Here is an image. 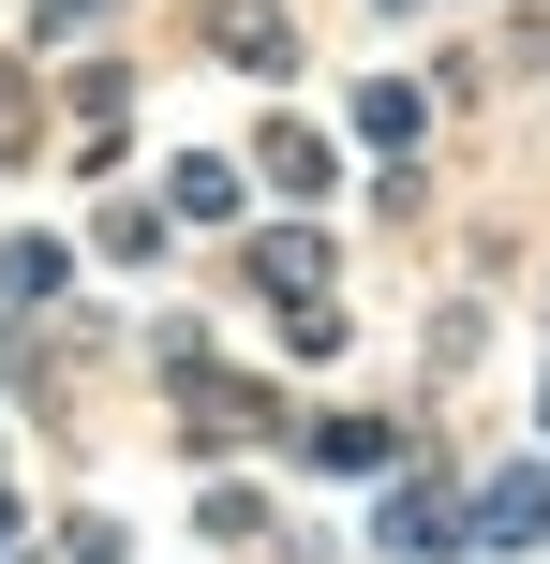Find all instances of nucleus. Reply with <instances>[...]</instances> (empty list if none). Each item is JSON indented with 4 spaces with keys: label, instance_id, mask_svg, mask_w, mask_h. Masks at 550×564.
<instances>
[{
    "label": "nucleus",
    "instance_id": "nucleus-1",
    "mask_svg": "<svg viewBox=\"0 0 550 564\" xmlns=\"http://www.w3.org/2000/svg\"><path fill=\"white\" fill-rule=\"evenodd\" d=\"M373 550H387V564H446V550H462V506H446L432 476H402V490H387V520H373Z\"/></svg>",
    "mask_w": 550,
    "mask_h": 564
},
{
    "label": "nucleus",
    "instance_id": "nucleus-6",
    "mask_svg": "<svg viewBox=\"0 0 550 564\" xmlns=\"http://www.w3.org/2000/svg\"><path fill=\"white\" fill-rule=\"evenodd\" d=\"M254 282H268V297H283V312H298V297H313V282H327V253H313V238H254Z\"/></svg>",
    "mask_w": 550,
    "mask_h": 564
},
{
    "label": "nucleus",
    "instance_id": "nucleus-8",
    "mask_svg": "<svg viewBox=\"0 0 550 564\" xmlns=\"http://www.w3.org/2000/svg\"><path fill=\"white\" fill-rule=\"evenodd\" d=\"M313 460H327V476H373V460H387V416H327Z\"/></svg>",
    "mask_w": 550,
    "mask_h": 564
},
{
    "label": "nucleus",
    "instance_id": "nucleus-7",
    "mask_svg": "<svg viewBox=\"0 0 550 564\" xmlns=\"http://www.w3.org/2000/svg\"><path fill=\"white\" fill-rule=\"evenodd\" d=\"M60 282H75V268H60L45 238H0V297H15V312H30V297H60Z\"/></svg>",
    "mask_w": 550,
    "mask_h": 564
},
{
    "label": "nucleus",
    "instance_id": "nucleus-11",
    "mask_svg": "<svg viewBox=\"0 0 550 564\" xmlns=\"http://www.w3.org/2000/svg\"><path fill=\"white\" fill-rule=\"evenodd\" d=\"M45 15H89V0H45Z\"/></svg>",
    "mask_w": 550,
    "mask_h": 564
},
{
    "label": "nucleus",
    "instance_id": "nucleus-3",
    "mask_svg": "<svg viewBox=\"0 0 550 564\" xmlns=\"http://www.w3.org/2000/svg\"><path fill=\"white\" fill-rule=\"evenodd\" d=\"M254 164H268V194H327V164H343V149H327L313 119H268V149H254Z\"/></svg>",
    "mask_w": 550,
    "mask_h": 564
},
{
    "label": "nucleus",
    "instance_id": "nucleus-2",
    "mask_svg": "<svg viewBox=\"0 0 550 564\" xmlns=\"http://www.w3.org/2000/svg\"><path fill=\"white\" fill-rule=\"evenodd\" d=\"M462 535H492V550H536V535H550V476H536V460H521V476H492Z\"/></svg>",
    "mask_w": 550,
    "mask_h": 564
},
{
    "label": "nucleus",
    "instance_id": "nucleus-5",
    "mask_svg": "<svg viewBox=\"0 0 550 564\" xmlns=\"http://www.w3.org/2000/svg\"><path fill=\"white\" fill-rule=\"evenodd\" d=\"M357 134H373V149H417V134H432V105H417L402 75H373V89H357Z\"/></svg>",
    "mask_w": 550,
    "mask_h": 564
},
{
    "label": "nucleus",
    "instance_id": "nucleus-4",
    "mask_svg": "<svg viewBox=\"0 0 550 564\" xmlns=\"http://www.w3.org/2000/svg\"><path fill=\"white\" fill-rule=\"evenodd\" d=\"M224 59H238V75H283V15H268V0H224Z\"/></svg>",
    "mask_w": 550,
    "mask_h": 564
},
{
    "label": "nucleus",
    "instance_id": "nucleus-9",
    "mask_svg": "<svg viewBox=\"0 0 550 564\" xmlns=\"http://www.w3.org/2000/svg\"><path fill=\"white\" fill-rule=\"evenodd\" d=\"M179 224H238V178L224 164H179Z\"/></svg>",
    "mask_w": 550,
    "mask_h": 564
},
{
    "label": "nucleus",
    "instance_id": "nucleus-10",
    "mask_svg": "<svg viewBox=\"0 0 550 564\" xmlns=\"http://www.w3.org/2000/svg\"><path fill=\"white\" fill-rule=\"evenodd\" d=\"M0 550H15V506H0Z\"/></svg>",
    "mask_w": 550,
    "mask_h": 564
}]
</instances>
